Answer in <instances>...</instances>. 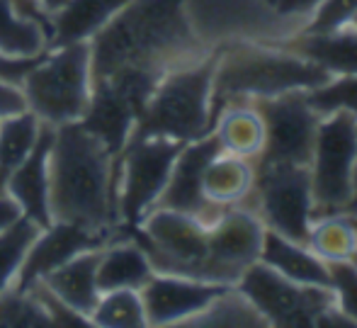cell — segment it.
Instances as JSON below:
<instances>
[{"label":"cell","mask_w":357,"mask_h":328,"mask_svg":"<svg viewBox=\"0 0 357 328\" xmlns=\"http://www.w3.org/2000/svg\"><path fill=\"white\" fill-rule=\"evenodd\" d=\"M212 52L195 32L185 0H129L90 39V70L93 80L122 68L160 78Z\"/></svg>","instance_id":"obj_1"},{"label":"cell","mask_w":357,"mask_h":328,"mask_svg":"<svg viewBox=\"0 0 357 328\" xmlns=\"http://www.w3.org/2000/svg\"><path fill=\"white\" fill-rule=\"evenodd\" d=\"M49 211L98 231H119L114 154L80 122L56 127L49 156Z\"/></svg>","instance_id":"obj_2"},{"label":"cell","mask_w":357,"mask_h":328,"mask_svg":"<svg viewBox=\"0 0 357 328\" xmlns=\"http://www.w3.org/2000/svg\"><path fill=\"white\" fill-rule=\"evenodd\" d=\"M331 78L326 68L280 42H231L216 49L212 117L231 100L273 98L289 90H311ZM214 127V124H212Z\"/></svg>","instance_id":"obj_3"},{"label":"cell","mask_w":357,"mask_h":328,"mask_svg":"<svg viewBox=\"0 0 357 328\" xmlns=\"http://www.w3.org/2000/svg\"><path fill=\"white\" fill-rule=\"evenodd\" d=\"M216 49L204 59L160 75L134 127L132 139L163 136L175 141H195L209 134L212 117V78ZM129 139V141H132Z\"/></svg>","instance_id":"obj_4"},{"label":"cell","mask_w":357,"mask_h":328,"mask_svg":"<svg viewBox=\"0 0 357 328\" xmlns=\"http://www.w3.org/2000/svg\"><path fill=\"white\" fill-rule=\"evenodd\" d=\"M27 110L44 124L63 127L80 122L93 98L90 42L47 49L20 83Z\"/></svg>","instance_id":"obj_5"},{"label":"cell","mask_w":357,"mask_h":328,"mask_svg":"<svg viewBox=\"0 0 357 328\" xmlns=\"http://www.w3.org/2000/svg\"><path fill=\"white\" fill-rule=\"evenodd\" d=\"M183 141L163 136L132 139L114 156L119 229H137L144 216L158 204Z\"/></svg>","instance_id":"obj_6"},{"label":"cell","mask_w":357,"mask_h":328,"mask_svg":"<svg viewBox=\"0 0 357 328\" xmlns=\"http://www.w3.org/2000/svg\"><path fill=\"white\" fill-rule=\"evenodd\" d=\"M119 236H132L146 251L155 272L207 280L209 224L197 216L153 207L137 229H119Z\"/></svg>","instance_id":"obj_7"},{"label":"cell","mask_w":357,"mask_h":328,"mask_svg":"<svg viewBox=\"0 0 357 328\" xmlns=\"http://www.w3.org/2000/svg\"><path fill=\"white\" fill-rule=\"evenodd\" d=\"M185 8L209 49L231 42H282L304 27L268 0H185Z\"/></svg>","instance_id":"obj_8"},{"label":"cell","mask_w":357,"mask_h":328,"mask_svg":"<svg viewBox=\"0 0 357 328\" xmlns=\"http://www.w3.org/2000/svg\"><path fill=\"white\" fill-rule=\"evenodd\" d=\"M241 204L255 211L265 229L284 239L306 244L311 221H314L309 165H255L253 188Z\"/></svg>","instance_id":"obj_9"},{"label":"cell","mask_w":357,"mask_h":328,"mask_svg":"<svg viewBox=\"0 0 357 328\" xmlns=\"http://www.w3.org/2000/svg\"><path fill=\"white\" fill-rule=\"evenodd\" d=\"M357 163V119L348 112L321 117L309 161L311 200L316 216L340 214L353 188Z\"/></svg>","instance_id":"obj_10"},{"label":"cell","mask_w":357,"mask_h":328,"mask_svg":"<svg viewBox=\"0 0 357 328\" xmlns=\"http://www.w3.org/2000/svg\"><path fill=\"white\" fill-rule=\"evenodd\" d=\"M236 287L258 306L268 326H319L326 311L335 306L331 287L301 285L260 260L245 267Z\"/></svg>","instance_id":"obj_11"},{"label":"cell","mask_w":357,"mask_h":328,"mask_svg":"<svg viewBox=\"0 0 357 328\" xmlns=\"http://www.w3.org/2000/svg\"><path fill=\"white\" fill-rule=\"evenodd\" d=\"M250 103L265 124V144L255 165L291 163L309 165L321 114L306 100V90H289L273 98H253Z\"/></svg>","instance_id":"obj_12"},{"label":"cell","mask_w":357,"mask_h":328,"mask_svg":"<svg viewBox=\"0 0 357 328\" xmlns=\"http://www.w3.org/2000/svg\"><path fill=\"white\" fill-rule=\"evenodd\" d=\"M265 241V224L243 204L226 207L209 224L207 280L219 285H236L248 265L260 258Z\"/></svg>","instance_id":"obj_13"},{"label":"cell","mask_w":357,"mask_h":328,"mask_svg":"<svg viewBox=\"0 0 357 328\" xmlns=\"http://www.w3.org/2000/svg\"><path fill=\"white\" fill-rule=\"evenodd\" d=\"M119 231H98L88 226L71 224V221H52L47 229L39 231L34 244L29 246L24 262L17 272L15 287L29 290L32 285L42 282L49 272L61 267L63 262L75 258L85 251L102 248L112 239H117Z\"/></svg>","instance_id":"obj_14"},{"label":"cell","mask_w":357,"mask_h":328,"mask_svg":"<svg viewBox=\"0 0 357 328\" xmlns=\"http://www.w3.org/2000/svg\"><path fill=\"white\" fill-rule=\"evenodd\" d=\"M219 151L221 146L216 141L214 131H209V134L199 136L195 141H188L180 149L178 158H175L168 185H165L163 195H160L155 207L185 211V214H192L197 219H202L204 224H212L226 207H216L204 197L202 173H204V165L209 163V158L214 154H219Z\"/></svg>","instance_id":"obj_15"},{"label":"cell","mask_w":357,"mask_h":328,"mask_svg":"<svg viewBox=\"0 0 357 328\" xmlns=\"http://www.w3.org/2000/svg\"><path fill=\"white\" fill-rule=\"evenodd\" d=\"M226 287L231 285L153 272V277L142 287L146 321L149 326H185Z\"/></svg>","instance_id":"obj_16"},{"label":"cell","mask_w":357,"mask_h":328,"mask_svg":"<svg viewBox=\"0 0 357 328\" xmlns=\"http://www.w3.org/2000/svg\"><path fill=\"white\" fill-rule=\"evenodd\" d=\"M56 127L42 122V131L34 144L32 154L15 168V173L5 183V195H10L22 214L47 229L52 224V211H49V156Z\"/></svg>","instance_id":"obj_17"},{"label":"cell","mask_w":357,"mask_h":328,"mask_svg":"<svg viewBox=\"0 0 357 328\" xmlns=\"http://www.w3.org/2000/svg\"><path fill=\"white\" fill-rule=\"evenodd\" d=\"M287 49L319 64L331 75H357V27L343 24L331 32H296L282 39Z\"/></svg>","instance_id":"obj_18"},{"label":"cell","mask_w":357,"mask_h":328,"mask_svg":"<svg viewBox=\"0 0 357 328\" xmlns=\"http://www.w3.org/2000/svg\"><path fill=\"white\" fill-rule=\"evenodd\" d=\"M98 260L100 248L78 253L75 258L63 262L61 267L49 272L42 280V285L66 306H71L80 316L90 319L100 295H102L98 285Z\"/></svg>","instance_id":"obj_19"},{"label":"cell","mask_w":357,"mask_h":328,"mask_svg":"<svg viewBox=\"0 0 357 328\" xmlns=\"http://www.w3.org/2000/svg\"><path fill=\"white\" fill-rule=\"evenodd\" d=\"M129 0H66L52 13V32L47 49L90 42Z\"/></svg>","instance_id":"obj_20"},{"label":"cell","mask_w":357,"mask_h":328,"mask_svg":"<svg viewBox=\"0 0 357 328\" xmlns=\"http://www.w3.org/2000/svg\"><path fill=\"white\" fill-rule=\"evenodd\" d=\"M149 255L132 236H119L100 248L98 285L100 292L109 290H142L153 277Z\"/></svg>","instance_id":"obj_21"},{"label":"cell","mask_w":357,"mask_h":328,"mask_svg":"<svg viewBox=\"0 0 357 328\" xmlns=\"http://www.w3.org/2000/svg\"><path fill=\"white\" fill-rule=\"evenodd\" d=\"M214 136L221 151L255 161L265 144V124L250 100H231L214 114Z\"/></svg>","instance_id":"obj_22"},{"label":"cell","mask_w":357,"mask_h":328,"mask_svg":"<svg viewBox=\"0 0 357 328\" xmlns=\"http://www.w3.org/2000/svg\"><path fill=\"white\" fill-rule=\"evenodd\" d=\"M260 262L273 267L275 272L289 277L301 285L331 287L328 265L314 253L306 244L284 239L275 231L265 229L263 251H260Z\"/></svg>","instance_id":"obj_23"},{"label":"cell","mask_w":357,"mask_h":328,"mask_svg":"<svg viewBox=\"0 0 357 328\" xmlns=\"http://www.w3.org/2000/svg\"><path fill=\"white\" fill-rule=\"evenodd\" d=\"M255 165L250 158L219 151L209 158L202 173V193L216 207H234L253 188Z\"/></svg>","instance_id":"obj_24"},{"label":"cell","mask_w":357,"mask_h":328,"mask_svg":"<svg viewBox=\"0 0 357 328\" xmlns=\"http://www.w3.org/2000/svg\"><path fill=\"white\" fill-rule=\"evenodd\" d=\"M185 326H209V328H265L268 321L260 314V309L238 290L236 285L226 287L221 295H216L197 316Z\"/></svg>","instance_id":"obj_25"},{"label":"cell","mask_w":357,"mask_h":328,"mask_svg":"<svg viewBox=\"0 0 357 328\" xmlns=\"http://www.w3.org/2000/svg\"><path fill=\"white\" fill-rule=\"evenodd\" d=\"M39 131L42 119L29 110L0 119V195H5V183L15 168L32 154Z\"/></svg>","instance_id":"obj_26"},{"label":"cell","mask_w":357,"mask_h":328,"mask_svg":"<svg viewBox=\"0 0 357 328\" xmlns=\"http://www.w3.org/2000/svg\"><path fill=\"white\" fill-rule=\"evenodd\" d=\"M306 246H309L324 262L353 260V255L357 253L355 221L343 214L316 216V219L311 221Z\"/></svg>","instance_id":"obj_27"},{"label":"cell","mask_w":357,"mask_h":328,"mask_svg":"<svg viewBox=\"0 0 357 328\" xmlns=\"http://www.w3.org/2000/svg\"><path fill=\"white\" fill-rule=\"evenodd\" d=\"M47 52V32L37 22L22 17L13 0H0V54L37 57Z\"/></svg>","instance_id":"obj_28"},{"label":"cell","mask_w":357,"mask_h":328,"mask_svg":"<svg viewBox=\"0 0 357 328\" xmlns=\"http://www.w3.org/2000/svg\"><path fill=\"white\" fill-rule=\"evenodd\" d=\"M95 328H142L149 326L142 290H109L102 292L90 314Z\"/></svg>","instance_id":"obj_29"},{"label":"cell","mask_w":357,"mask_h":328,"mask_svg":"<svg viewBox=\"0 0 357 328\" xmlns=\"http://www.w3.org/2000/svg\"><path fill=\"white\" fill-rule=\"evenodd\" d=\"M39 231H42V226L34 224L24 214L17 221H13L8 229L0 231V292L15 285L24 255L39 236Z\"/></svg>","instance_id":"obj_30"},{"label":"cell","mask_w":357,"mask_h":328,"mask_svg":"<svg viewBox=\"0 0 357 328\" xmlns=\"http://www.w3.org/2000/svg\"><path fill=\"white\" fill-rule=\"evenodd\" d=\"M54 326L47 306L32 290L8 287L0 292V328H39Z\"/></svg>","instance_id":"obj_31"},{"label":"cell","mask_w":357,"mask_h":328,"mask_svg":"<svg viewBox=\"0 0 357 328\" xmlns=\"http://www.w3.org/2000/svg\"><path fill=\"white\" fill-rule=\"evenodd\" d=\"M306 100L321 117L348 112L357 119V75H331L324 85L306 90Z\"/></svg>","instance_id":"obj_32"},{"label":"cell","mask_w":357,"mask_h":328,"mask_svg":"<svg viewBox=\"0 0 357 328\" xmlns=\"http://www.w3.org/2000/svg\"><path fill=\"white\" fill-rule=\"evenodd\" d=\"M326 265H328L335 306L357 326V265L353 260H331Z\"/></svg>","instance_id":"obj_33"},{"label":"cell","mask_w":357,"mask_h":328,"mask_svg":"<svg viewBox=\"0 0 357 328\" xmlns=\"http://www.w3.org/2000/svg\"><path fill=\"white\" fill-rule=\"evenodd\" d=\"M357 13V0H324L311 13L301 32H331L348 24Z\"/></svg>","instance_id":"obj_34"},{"label":"cell","mask_w":357,"mask_h":328,"mask_svg":"<svg viewBox=\"0 0 357 328\" xmlns=\"http://www.w3.org/2000/svg\"><path fill=\"white\" fill-rule=\"evenodd\" d=\"M24 110H27V100H24L22 88L0 78V119L13 117V114L24 112Z\"/></svg>","instance_id":"obj_35"},{"label":"cell","mask_w":357,"mask_h":328,"mask_svg":"<svg viewBox=\"0 0 357 328\" xmlns=\"http://www.w3.org/2000/svg\"><path fill=\"white\" fill-rule=\"evenodd\" d=\"M42 54H37V57H5V54H0V78L8 80V83L20 85L24 78V73L39 61Z\"/></svg>","instance_id":"obj_36"},{"label":"cell","mask_w":357,"mask_h":328,"mask_svg":"<svg viewBox=\"0 0 357 328\" xmlns=\"http://www.w3.org/2000/svg\"><path fill=\"white\" fill-rule=\"evenodd\" d=\"M321 3H324V0H275V10L287 15V17L301 20V22L306 24V20L311 17V13H314Z\"/></svg>","instance_id":"obj_37"},{"label":"cell","mask_w":357,"mask_h":328,"mask_svg":"<svg viewBox=\"0 0 357 328\" xmlns=\"http://www.w3.org/2000/svg\"><path fill=\"white\" fill-rule=\"evenodd\" d=\"M22 216V209L17 207V202L10 195H0V231L8 229L13 221H17Z\"/></svg>","instance_id":"obj_38"},{"label":"cell","mask_w":357,"mask_h":328,"mask_svg":"<svg viewBox=\"0 0 357 328\" xmlns=\"http://www.w3.org/2000/svg\"><path fill=\"white\" fill-rule=\"evenodd\" d=\"M340 214L357 221V163H355V170H353V188H350V197H348V202H345V207H343Z\"/></svg>","instance_id":"obj_39"},{"label":"cell","mask_w":357,"mask_h":328,"mask_svg":"<svg viewBox=\"0 0 357 328\" xmlns=\"http://www.w3.org/2000/svg\"><path fill=\"white\" fill-rule=\"evenodd\" d=\"M39 5H42L44 10H47V13H56L59 8H61L63 3H66V0H37Z\"/></svg>","instance_id":"obj_40"},{"label":"cell","mask_w":357,"mask_h":328,"mask_svg":"<svg viewBox=\"0 0 357 328\" xmlns=\"http://www.w3.org/2000/svg\"><path fill=\"white\" fill-rule=\"evenodd\" d=\"M348 24H353V27H357V13H355V17L353 20H350V22Z\"/></svg>","instance_id":"obj_41"},{"label":"cell","mask_w":357,"mask_h":328,"mask_svg":"<svg viewBox=\"0 0 357 328\" xmlns=\"http://www.w3.org/2000/svg\"><path fill=\"white\" fill-rule=\"evenodd\" d=\"M353 262H355V265H357V253L353 255Z\"/></svg>","instance_id":"obj_42"},{"label":"cell","mask_w":357,"mask_h":328,"mask_svg":"<svg viewBox=\"0 0 357 328\" xmlns=\"http://www.w3.org/2000/svg\"><path fill=\"white\" fill-rule=\"evenodd\" d=\"M355 226H357V221H355Z\"/></svg>","instance_id":"obj_43"}]
</instances>
